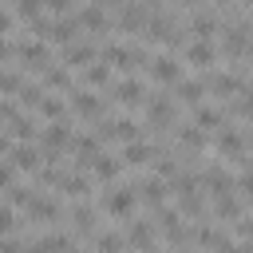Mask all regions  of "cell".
<instances>
[{"label": "cell", "instance_id": "1", "mask_svg": "<svg viewBox=\"0 0 253 253\" xmlns=\"http://www.w3.org/2000/svg\"><path fill=\"white\" fill-rule=\"evenodd\" d=\"M71 142V130H67V123L59 119V123H51L47 130H43V146H47V162H55L59 158V150Z\"/></svg>", "mask_w": 253, "mask_h": 253}, {"label": "cell", "instance_id": "2", "mask_svg": "<svg viewBox=\"0 0 253 253\" xmlns=\"http://www.w3.org/2000/svg\"><path fill=\"white\" fill-rule=\"evenodd\" d=\"M99 138H123V142H134L138 138V126L130 119H107L99 126Z\"/></svg>", "mask_w": 253, "mask_h": 253}, {"label": "cell", "instance_id": "3", "mask_svg": "<svg viewBox=\"0 0 253 253\" xmlns=\"http://www.w3.org/2000/svg\"><path fill=\"white\" fill-rule=\"evenodd\" d=\"M154 221H130V229H126V245H134V249H154Z\"/></svg>", "mask_w": 253, "mask_h": 253}, {"label": "cell", "instance_id": "4", "mask_svg": "<svg viewBox=\"0 0 253 253\" xmlns=\"http://www.w3.org/2000/svg\"><path fill=\"white\" fill-rule=\"evenodd\" d=\"M150 75H154L158 83H178L182 67H178L174 55H154V59H150Z\"/></svg>", "mask_w": 253, "mask_h": 253}, {"label": "cell", "instance_id": "5", "mask_svg": "<svg viewBox=\"0 0 253 253\" xmlns=\"http://www.w3.org/2000/svg\"><path fill=\"white\" fill-rule=\"evenodd\" d=\"M186 59H190V63H198V67H213L217 51H213V43H210V40H194V43H186Z\"/></svg>", "mask_w": 253, "mask_h": 253}, {"label": "cell", "instance_id": "6", "mask_svg": "<svg viewBox=\"0 0 253 253\" xmlns=\"http://www.w3.org/2000/svg\"><path fill=\"white\" fill-rule=\"evenodd\" d=\"M249 28H241V24H233L229 32H225V40H221V47H225V55H245L249 51V36H245Z\"/></svg>", "mask_w": 253, "mask_h": 253}, {"label": "cell", "instance_id": "7", "mask_svg": "<svg viewBox=\"0 0 253 253\" xmlns=\"http://www.w3.org/2000/svg\"><path fill=\"white\" fill-rule=\"evenodd\" d=\"M123 107H134V103H142V83L138 79H123V83H115V91H111Z\"/></svg>", "mask_w": 253, "mask_h": 253}, {"label": "cell", "instance_id": "8", "mask_svg": "<svg viewBox=\"0 0 253 253\" xmlns=\"http://www.w3.org/2000/svg\"><path fill=\"white\" fill-rule=\"evenodd\" d=\"M146 111H150V123H154V126H170V123H174V103H170L166 95H162V99H150Z\"/></svg>", "mask_w": 253, "mask_h": 253}, {"label": "cell", "instance_id": "9", "mask_svg": "<svg viewBox=\"0 0 253 253\" xmlns=\"http://www.w3.org/2000/svg\"><path fill=\"white\" fill-rule=\"evenodd\" d=\"M142 24H146V8H142V4H126V8L119 12V28H123V32H138Z\"/></svg>", "mask_w": 253, "mask_h": 253}, {"label": "cell", "instance_id": "10", "mask_svg": "<svg viewBox=\"0 0 253 253\" xmlns=\"http://www.w3.org/2000/svg\"><path fill=\"white\" fill-rule=\"evenodd\" d=\"M20 59H24L28 67H36V71H47V63H51L43 43H24V47H20Z\"/></svg>", "mask_w": 253, "mask_h": 253}, {"label": "cell", "instance_id": "11", "mask_svg": "<svg viewBox=\"0 0 253 253\" xmlns=\"http://www.w3.org/2000/svg\"><path fill=\"white\" fill-rule=\"evenodd\" d=\"M210 91H213L217 99H229V95H237V91H245V87H241V79H237V75H229V71H225V75H213V79H210Z\"/></svg>", "mask_w": 253, "mask_h": 253}, {"label": "cell", "instance_id": "12", "mask_svg": "<svg viewBox=\"0 0 253 253\" xmlns=\"http://www.w3.org/2000/svg\"><path fill=\"white\" fill-rule=\"evenodd\" d=\"M206 186L213 190V198H221V194H233V178H229L221 166H210V170H206Z\"/></svg>", "mask_w": 253, "mask_h": 253}, {"label": "cell", "instance_id": "13", "mask_svg": "<svg viewBox=\"0 0 253 253\" xmlns=\"http://www.w3.org/2000/svg\"><path fill=\"white\" fill-rule=\"evenodd\" d=\"M79 24H83L87 32H107V12H103L99 4H87V8L79 12Z\"/></svg>", "mask_w": 253, "mask_h": 253}, {"label": "cell", "instance_id": "14", "mask_svg": "<svg viewBox=\"0 0 253 253\" xmlns=\"http://www.w3.org/2000/svg\"><path fill=\"white\" fill-rule=\"evenodd\" d=\"M12 166H16V170H36V166H40V150L28 146V142H20V146L12 150Z\"/></svg>", "mask_w": 253, "mask_h": 253}, {"label": "cell", "instance_id": "15", "mask_svg": "<svg viewBox=\"0 0 253 253\" xmlns=\"http://www.w3.org/2000/svg\"><path fill=\"white\" fill-rule=\"evenodd\" d=\"M107 210H111V213H119V217H123V213H130V210H134V194H130V190H123V186H119V190H111V194H107Z\"/></svg>", "mask_w": 253, "mask_h": 253}, {"label": "cell", "instance_id": "16", "mask_svg": "<svg viewBox=\"0 0 253 253\" xmlns=\"http://www.w3.org/2000/svg\"><path fill=\"white\" fill-rule=\"evenodd\" d=\"M75 115H83V119H99V115H103V103H99L95 95H87V91H75Z\"/></svg>", "mask_w": 253, "mask_h": 253}, {"label": "cell", "instance_id": "17", "mask_svg": "<svg viewBox=\"0 0 253 253\" xmlns=\"http://www.w3.org/2000/svg\"><path fill=\"white\" fill-rule=\"evenodd\" d=\"M217 150L229 154V158H241V154H245V142H241L237 130H221V134H217Z\"/></svg>", "mask_w": 253, "mask_h": 253}, {"label": "cell", "instance_id": "18", "mask_svg": "<svg viewBox=\"0 0 253 253\" xmlns=\"http://www.w3.org/2000/svg\"><path fill=\"white\" fill-rule=\"evenodd\" d=\"M75 28H79V20H67V16H63V20L51 24L47 40H55V43H71V40H75Z\"/></svg>", "mask_w": 253, "mask_h": 253}, {"label": "cell", "instance_id": "19", "mask_svg": "<svg viewBox=\"0 0 253 253\" xmlns=\"http://www.w3.org/2000/svg\"><path fill=\"white\" fill-rule=\"evenodd\" d=\"M138 190H142V202H150V206H162V198H166V182H162L158 174H154V178H146Z\"/></svg>", "mask_w": 253, "mask_h": 253}, {"label": "cell", "instance_id": "20", "mask_svg": "<svg viewBox=\"0 0 253 253\" xmlns=\"http://www.w3.org/2000/svg\"><path fill=\"white\" fill-rule=\"evenodd\" d=\"M202 95H206V83H198V79L178 83V99H182V103H202Z\"/></svg>", "mask_w": 253, "mask_h": 253}, {"label": "cell", "instance_id": "21", "mask_svg": "<svg viewBox=\"0 0 253 253\" xmlns=\"http://www.w3.org/2000/svg\"><path fill=\"white\" fill-rule=\"evenodd\" d=\"M194 123H198V130H213V126H225L221 111H210V107H202V111L194 115Z\"/></svg>", "mask_w": 253, "mask_h": 253}, {"label": "cell", "instance_id": "22", "mask_svg": "<svg viewBox=\"0 0 253 253\" xmlns=\"http://www.w3.org/2000/svg\"><path fill=\"white\" fill-rule=\"evenodd\" d=\"M103 182H111V178H119V158H107V154H99L95 158V166H91Z\"/></svg>", "mask_w": 253, "mask_h": 253}, {"label": "cell", "instance_id": "23", "mask_svg": "<svg viewBox=\"0 0 253 253\" xmlns=\"http://www.w3.org/2000/svg\"><path fill=\"white\" fill-rule=\"evenodd\" d=\"M28 210H32V217H40V221H55V217H59V210H55L51 202H43V198H32Z\"/></svg>", "mask_w": 253, "mask_h": 253}, {"label": "cell", "instance_id": "24", "mask_svg": "<svg viewBox=\"0 0 253 253\" xmlns=\"http://www.w3.org/2000/svg\"><path fill=\"white\" fill-rule=\"evenodd\" d=\"M213 213H217V217H225V221H233V217H237V198H233V194L213 198Z\"/></svg>", "mask_w": 253, "mask_h": 253}, {"label": "cell", "instance_id": "25", "mask_svg": "<svg viewBox=\"0 0 253 253\" xmlns=\"http://www.w3.org/2000/svg\"><path fill=\"white\" fill-rule=\"evenodd\" d=\"M146 158H150V146H142V142H126V154H123L126 166H142Z\"/></svg>", "mask_w": 253, "mask_h": 253}, {"label": "cell", "instance_id": "26", "mask_svg": "<svg viewBox=\"0 0 253 253\" xmlns=\"http://www.w3.org/2000/svg\"><path fill=\"white\" fill-rule=\"evenodd\" d=\"M126 249V233H103L99 237V253H123Z\"/></svg>", "mask_w": 253, "mask_h": 253}, {"label": "cell", "instance_id": "27", "mask_svg": "<svg viewBox=\"0 0 253 253\" xmlns=\"http://www.w3.org/2000/svg\"><path fill=\"white\" fill-rule=\"evenodd\" d=\"M213 32H217V20H213V16H206V12L194 16V36H198V40H210Z\"/></svg>", "mask_w": 253, "mask_h": 253}, {"label": "cell", "instance_id": "28", "mask_svg": "<svg viewBox=\"0 0 253 253\" xmlns=\"http://www.w3.org/2000/svg\"><path fill=\"white\" fill-rule=\"evenodd\" d=\"M63 186H67V194H75V198H87V194H91V182H87L83 174H67Z\"/></svg>", "mask_w": 253, "mask_h": 253}, {"label": "cell", "instance_id": "29", "mask_svg": "<svg viewBox=\"0 0 253 253\" xmlns=\"http://www.w3.org/2000/svg\"><path fill=\"white\" fill-rule=\"evenodd\" d=\"M107 79H111V75H107V63H91V67H87V83H91V87H107Z\"/></svg>", "mask_w": 253, "mask_h": 253}, {"label": "cell", "instance_id": "30", "mask_svg": "<svg viewBox=\"0 0 253 253\" xmlns=\"http://www.w3.org/2000/svg\"><path fill=\"white\" fill-rule=\"evenodd\" d=\"M182 213H190V217H206L202 198H198V194H186V198H182Z\"/></svg>", "mask_w": 253, "mask_h": 253}, {"label": "cell", "instance_id": "31", "mask_svg": "<svg viewBox=\"0 0 253 253\" xmlns=\"http://www.w3.org/2000/svg\"><path fill=\"white\" fill-rule=\"evenodd\" d=\"M95 59V47H71V55H67V63H75V67H87Z\"/></svg>", "mask_w": 253, "mask_h": 253}, {"label": "cell", "instance_id": "32", "mask_svg": "<svg viewBox=\"0 0 253 253\" xmlns=\"http://www.w3.org/2000/svg\"><path fill=\"white\" fill-rule=\"evenodd\" d=\"M47 87H71L67 67H47Z\"/></svg>", "mask_w": 253, "mask_h": 253}, {"label": "cell", "instance_id": "33", "mask_svg": "<svg viewBox=\"0 0 253 253\" xmlns=\"http://www.w3.org/2000/svg\"><path fill=\"white\" fill-rule=\"evenodd\" d=\"M40 99H43V91H40L36 83H24V87H20V103H32V107H40Z\"/></svg>", "mask_w": 253, "mask_h": 253}, {"label": "cell", "instance_id": "34", "mask_svg": "<svg viewBox=\"0 0 253 253\" xmlns=\"http://www.w3.org/2000/svg\"><path fill=\"white\" fill-rule=\"evenodd\" d=\"M40 111H43L47 119H55V123L63 119V103H59V99H40Z\"/></svg>", "mask_w": 253, "mask_h": 253}, {"label": "cell", "instance_id": "35", "mask_svg": "<svg viewBox=\"0 0 253 253\" xmlns=\"http://www.w3.org/2000/svg\"><path fill=\"white\" fill-rule=\"evenodd\" d=\"M91 221H95V210H91V206H75V225H79L83 233L91 229Z\"/></svg>", "mask_w": 253, "mask_h": 253}, {"label": "cell", "instance_id": "36", "mask_svg": "<svg viewBox=\"0 0 253 253\" xmlns=\"http://www.w3.org/2000/svg\"><path fill=\"white\" fill-rule=\"evenodd\" d=\"M182 142H186L190 150H198L206 138H202V130H198V126H182Z\"/></svg>", "mask_w": 253, "mask_h": 253}, {"label": "cell", "instance_id": "37", "mask_svg": "<svg viewBox=\"0 0 253 253\" xmlns=\"http://www.w3.org/2000/svg\"><path fill=\"white\" fill-rule=\"evenodd\" d=\"M24 83H20V75H12V71H0V91L8 95V91H20Z\"/></svg>", "mask_w": 253, "mask_h": 253}, {"label": "cell", "instance_id": "38", "mask_svg": "<svg viewBox=\"0 0 253 253\" xmlns=\"http://www.w3.org/2000/svg\"><path fill=\"white\" fill-rule=\"evenodd\" d=\"M12 126H16V134H20V138H32V134H36V126H32V119H24V115H20V119H16Z\"/></svg>", "mask_w": 253, "mask_h": 253}, {"label": "cell", "instance_id": "39", "mask_svg": "<svg viewBox=\"0 0 253 253\" xmlns=\"http://www.w3.org/2000/svg\"><path fill=\"white\" fill-rule=\"evenodd\" d=\"M16 8H20V16H28V20H36V12H40V0H20Z\"/></svg>", "mask_w": 253, "mask_h": 253}, {"label": "cell", "instance_id": "40", "mask_svg": "<svg viewBox=\"0 0 253 253\" xmlns=\"http://www.w3.org/2000/svg\"><path fill=\"white\" fill-rule=\"evenodd\" d=\"M12 225H16V213H12L8 206H0V233H8Z\"/></svg>", "mask_w": 253, "mask_h": 253}, {"label": "cell", "instance_id": "41", "mask_svg": "<svg viewBox=\"0 0 253 253\" xmlns=\"http://www.w3.org/2000/svg\"><path fill=\"white\" fill-rule=\"evenodd\" d=\"M0 253H24V245L16 237H0Z\"/></svg>", "mask_w": 253, "mask_h": 253}, {"label": "cell", "instance_id": "42", "mask_svg": "<svg viewBox=\"0 0 253 253\" xmlns=\"http://www.w3.org/2000/svg\"><path fill=\"white\" fill-rule=\"evenodd\" d=\"M237 233H241L245 241H253V217H245V221H237Z\"/></svg>", "mask_w": 253, "mask_h": 253}, {"label": "cell", "instance_id": "43", "mask_svg": "<svg viewBox=\"0 0 253 253\" xmlns=\"http://www.w3.org/2000/svg\"><path fill=\"white\" fill-rule=\"evenodd\" d=\"M241 111H245V115H253V87H245V91H241Z\"/></svg>", "mask_w": 253, "mask_h": 253}, {"label": "cell", "instance_id": "44", "mask_svg": "<svg viewBox=\"0 0 253 253\" xmlns=\"http://www.w3.org/2000/svg\"><path fill=\"white\" fill-rule=\"evenodd\" d=\"M12 202H32V194H28V186H12Z\"/></svg>", "mask_w": 253, "mask_h": 253}, {"label": "cell", "instance_id": "45", "mask_svg": "<svg viewBox=\"0 0 253 253\" xmlns=\"http://www.w3.org/2000/svg\"><path fill=\"white\" fill-rule=\"evenodd\" d=\"M12 178H16V166H0V186H12Z\"/></svg>", "mask_w": 253, "mask_h": 253}, {"label": "cell", "instance_id": "46", "mask_svg": "<svg viewBox=\"0 0 253 253\" xmlns=\"http://www.w3.org/2000/svg\"><path fill=\"white\" fill-rule=\"evenodd\" d=\"M43 4H47L51 12H67V8H71V0H43Z\"/></svg>", "mask_w": 253, "mask_h": 253}, {"label": "cell", "instance_id": "47", "mask_svg": "<svg viewBox=\"0 0 253 253\" xmlns=\"http://www.w3.org/2000/svg\"><path fill=\"white\" fill-rule=\"evenodd\" d=\"M8 55H16V47H12V43L0 36V59H8Z\"/></svg>", "mask_w": 253, "mask_h": 253}, {"label": "cell", "instance_id": "48", "mask_svg": "<svg viewBox=\"0 0 253 253\" xmlns=\"http://www.w3.org/2000/svg\"><path fill=\"white\" fill-rule=\"evenodd\" d=\"M241 190H245V198L253 202V174H245V178H241Z\"/></svg>", "mask_w": 253, "mask_h": 253}, {"label": "cell", "instance_id": "49", "mask_svg": "<svg viewBox=\"0 0 253 253\" xmlns=\"http://www.w3.org/2000/svg\"><path fill=\"white\" fill-rule=\"evenodd\" d=\"M8 28H12V16H8V12H4V8H0V36H4V32H8Z\"/></svg>", "mask_w": 253, "mask_h": 253}, {"label": "cell", "instance_id": "50", "mask_svg": "<svg viewBox=\"0 0 253 253\" xmlns=\"http://www.w3.org/2000/svg\"><path fill=\"white\" fill-rule=\"evenodd\" d=\"M233 253H253V241H245V245H233Z\"/></svg>", "mask_w": 253, "mask_h": 253}, {"label": "cell", "instance_id": "51", "mask_svg": "<svg viewBox=\"0 0 253 253\" xmlns=\"http://www.w3.org/2000/svg\"><path fill=\"white\" fill-rule=\"evenodd\" d=\"M95 4H99V8H115L119 0H95Z\"/></svg>", "mask_w": 253, "mask_h": 253}, {"label": "cell", "instance_id": "52", "mask_svg": "<svg viewBox=\"0 0 253 253\" xmlns=\"http://www.w3.org/2000/svg\"><path fill=\"white\" fill-rule=\"evenodd\" d=\"M4 150H8V138H4V134H0V154H4Z\"/></svg>", "mask_w": 253, "mask_h": 253}, {"label": "cell", "instance_id": "53", "mask_svg": "<svg viewBox=\"0 0 253 253\" xmlns=\"http://www.w3.org/2000/svg\"><path fill=\"white\" fill-rule=\"evenodd\" d=\"M174 4H186V8H194V4H198V0H174Z\"/></svg>", "mask_w": 253, "mask_h": 253}, {"label": "cell", "instance_id": "54", "mask_svg": "<svg viewBox=\"0 0 253 253\" xmlns=\"http://www.w3.org/2000/svg\"><path fill=\"white\" fill-rule=\"evenodd\" d=\"M67 253H83V249H67Z\"/></svg>", "mask_w": 253, "mask_h": 253}, {"label": "cell", "instance_id": "55", "mask_svg": "<svg viewBox=\"0 0 253 253\" xmlns=\"http://www.w3.org/2000/svg\"><path fill=\"white\" fill-rule=\"evenodd\" d=\"M245 4H249V8H253V0H245Z\"/></svg>", "mask_w": 253, "mask_h": 253}]
</instances>
